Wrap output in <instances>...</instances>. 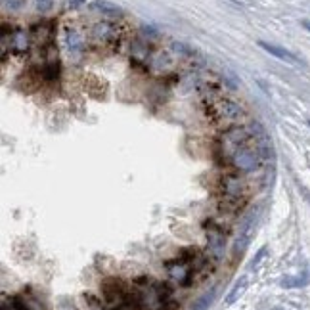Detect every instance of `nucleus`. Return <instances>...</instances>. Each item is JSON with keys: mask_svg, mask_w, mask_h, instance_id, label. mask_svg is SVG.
<instances>
[{"mask_svg": "<svg viewBox=\"0 0 310 310\" xmlns=\"http://www.w3.org/2000/svg\"><path fill=\"white\" fill-rule=\"evenodd\" d=\"M33 44V38H31V31H25L21 27H15L12 29V35H10V50L17 56H23L29 52Z\"/></svg>", "mask_w": 310, "mask_h": 310, "instance_id": "obj_10", "label": "nucleus"}, {"mask_svg": "<svg viewBox=\"0 0 310 310\" xmlns=\"http://www.w3.org/2000/svg\"><path fill=\"white\" fill-rule=\"evenodd\" d=\"M0 310H21L17 297H15V295H2Z\"/></svg>", "mask_w": 310, "mask_h": 310, "instance_id": "obj_17", "label": "nucleus"}, {"mask_svg": "<svg viewBox=\"0 0 310 310\" xmlns=\"http://www.w3.org/2000/svg\"><path fill=\"white\" fill-rule=\"evenodd\" d=\"M25 4V0H2V6L4 8H10V10H19Z\"/></svg>", "mask_w": 310, "mask_h": 310, "instance_id": "obj_21", "label": "nucleus"}, {"mask_svg": "<svg viewBox=\"0 0 310 310\" xmlns=\"http://www.w3.org/2000/svg\"><path fill=\"white\" fill-rule=\"evenodd\" d=\"M199 96H201V107L207 121H211L214 126L220 130L243 124L245 109L236 100L228 98L222 94V87L214 83H205L199 87Z\"/></svg>", "mask_w": 310, "mask_h": 310, "instance_id": "obj_1", "label": "nucleus"}, {"mask_svg": "<svg viewBox=\"0 0 310 310\" xmlns=\"http://www.w3.org/2000/svg\"><path fill=\"white\" fill-rule=\"evenodd\" d=\"M90 38L96 44H115L119 40V29L111 21H98L90 29Z\"/></svg>", "mask_w": 310, "mask_h": 310, "instance_id": "obj_8", "label": "nucleus"}, {"mask_svg": "<svg viewBox=\"0 0 310 310\" xmlns=\"http://www.w3.org/2000/svg\"><path fill=\"white\" fill-rule=\"evenodd\" d=\"M94 10L100 13H105V15H111V17L123 15V10H121L119 6L109 4V2H105V0H96V2H94Z\"/></svg>", "mask_w": 310, "mask_h": 310, "instance_id": "obj_15", "label": "nucleus"}, {"mask_svg": "<svg viewBox=\"0 0 310 310\" xmlns=\"http://www.w3.org/2000/svg\"><path fill=\"white\" fill-rule=\"evenodd\" d=\"M203 230H205V236H207V253L212 261L218 262L222 261L224 257V249H226V236H228V230L224 228L220 222H216L214 218H209L203 222Z\"/></svg>", "mask_w": 310, "mask_h": 310, "instance_id": "obj_4", "label": "nucleus"}, {"mask_svg": "<svg viewBox=\"0 0 310 310\" xmlns=\"http://www.w3.org/2000/svg\"><path fill=\"white\" fill-rule=\"evenodd\" d=\"M309 124H310V123H309Z\"/></svg>", "mask_w": 310, "mask_h": 310, "instance_id": "obj_25", "label": "nucleus"}, {"mask_svg": "<svg viewBox=\"0 0 310 310\" xmlns=\"http://www.w3.org/2000/svg\"><path fill=\"white\" fill-rule=\"evenodd\" d=\"M85 2H87V0H69V2H67V8H69V10H79Z\"/></svg>", "mask_w": 310, "mask_h": 310, "instance_id": "obj_22", "label": "nucleus"}, {"mask_svg": "<svg viewBox=\"0 0 310 310\" xmlns=\"http://www.w3.org/2000/svg\"><path fill=\"white\" fill-rule=\"evenodd\" d=\"M218 188H220V198L247 199L249 201L247 174L236 173V171H226L218 180Z\"/></svg>", "mask_w": 310, "mask_h": 310, "instance_id": "obj_6", "label": "nucleus"}, {"mask_svg": "<svg viewBox=\"0 0 310 310\" xmlns=\"http://www.w3.org/2000/svg\"><path fill=\"white\" fill-rule=\"evenodd\" d=\"M264 253H266V249L262 247L261 251H259V255H257V259H255V261H253V266H255V264H257V262L261 261V259H262V255H264Z\"/></svg>", "mask_w": 310, "mask_h": 310, "instance_id": "obj_23", "label": "nucleus"}, {"mask_svg": "<svg viewBox=\"0 0 310 310\" xmlns=\"http://www.w3.org/2000/svg\"><path fill=\"white\" fill-rule=\"evenodd\" d=\"M15 297L19 301L21 310H46L44 301L40 299V295L31 286L23 287L19 293H15Z\"/></svg>", "mask_w": 310, "mask_h": 310, "instance_id": "obj_11", "label": "nucleus"}, {"mask_svg": "<svg viewBox=\"0 0 310 310\" xmlns=\"http://www.w3.org/2000/svg\"><path fill=\"white\" fill-rule=\"evenodd\" d=\"M245 286H247V280H245V278H241V280L236 284V287L232 289V293L228 295V299H226V301H228V305H234V303H236V299L239 297L243 291H245Z\"/></svg>", "mask_w": 310, "mask_h": 310, "instance_id": "obj_18", "label": "nucleus"}, {"mask_svg": "<svg viewBox=\"0 0 310 310\" xmlns=\"http://www.w3.org/2000/svg\"><path fill=\"white\" fill-rule=\"evenodd\" d=\"M257 44H259L264 52H268L270 56L278 58V60H282V62L293 63V65H303V60H301V58H297L293 52L282 48V46H278V44H270V42H266V40H259Z\"/></svg>", "mask_w": 310, "mask_h": 310, "instance_id": "obj_12", "label": "nucleus"}, {"mask_svg": "<svg viewBox=\"0 0 310 310\" xmlns=\"http://www.w3.org/2000/svg\"><path fill=\"white\" fill-rule=\"evenodd\" d=\"M54 35H56V21L52 19H42L31 27V38L40 50L54 44Z\"/></svg>", "mask_w": 310, "mask_h": 310, "instance_id": "obj_7", "label": "nucleus"}, {"mask_svg": "<svg viewBox=\"0 0 310 310\" xmlns=\"http://www.w3.org/2000/svg\"><path fill=\"white\" fill-rule=\"evenodd\" d=\"M171 46H173L174 54H178V56H182V58H194V56H196V50L192 48V46H188V44H184V42H176V40H174Z\"/></svg>", "mask_w": 310, "mask_h": 310, "instance_id": "obj_16", "label": "nucleus"}, {"mask_svg": "<svg viewBox=\"0 0 310 310\" xmlns=\"http://www.w3.org/2000/svg\"><path fill=\"white\" fill-rule=\"evenodd\" d=\"M132 289L138 305L144 310H178V301L169 282H157L148 276L132 280Z\"/></svg>", "mask_w": 310, "mask_h": 310, "instance_id": "obj_2", "label": "nucleus"}, {"mask_svg": "<svg viewBox=\"0 0 310 310\" xmlns=\"http://www.w3.org/2000/svg\"><path fill=\"white\" fill-rule=\"evenodd\" d=\"M301 25H303V27H305V29H307V31L310 33V21H309V19H303V21H301Z\"/></svg>", "mask_w": 310, "mask_h": 310, "instance_id": "obj_24", "label": "nucleus"}, {"mask_svg": "<svg viewBox=\"0 0 310 310\" xmlns=\"http://www.w3.org/2000/svg\"><path fill=\"white\" fill-rule=\"evenodd\" d=\"M212 297H214V291H212L211 295H205V297H201L196 303V307H194V310H205L209 305H211V301H212Z\"/></svg>", "mask_w": 310, "mask_h": 310, "instance_id": "obj_20", "label": "nucleus"}, {"mask_svg": "<svg viewBox=\"0 0 310 310\" xmlns=\"http://www.w3.org/2000/svg\"><path fill=\"white\" fill-rule=\"evenodd\" d=\"M173 65H174V58L169 50H153L151 56H149L146 69L151 71V73L167 75L173 71Z\"/></svg>", "mask_w": 310, "mask_h": 310, "instance_id": "obj_9", "label": "nucleus"}, {"mask_svg": "<svg viewBox=\"0 0 310 310\" xmlns=\"http://www.w3.org/2000/svg\"><path fill=\"white\" fill-rule=\"evenodd\" d=\"M257 138V128L255 124H236L230 128H224L218 132V136L212 144V155L220 167H228L230 159L236 155L243 146L253 142Z\"/></svg>", "mask_w": 310, "mask_h": 310, "instance_id": "obj_3", "label": "nucleus"}, {"mask_svg": "<svg viewBox=\"0 0 310 310\" xmlns=\"http://www.w3.org/2000/svg\"><path fill=\"white\" fill-rule=\"evenodd\" d=\"M56 0H37V12L38 13H48L54 8Z\"/></svg>", "mask_w": 310, "mask_h": 310, "instance_id": "obj_19", "label": "nucleus"}, {"mask_svg": "<svg viewBox=\"0 0 310 310\" xmlns=\"http://www.w3.org/2000/svg\"><path fill=\"white\" fill-rule=\"evenodd\" d=\"M65 42H67L69 54H73V56H77V58L85 52V46H87V42H85L83 35H81L77 29H73V27H69V29L65 31Z\"/></svg>", "mask_w": 310, "mask_h": 310, "instance_id": "obj_13", "label": "nucleus"}, {"mask_svg": "<svg viewBox=\"0 0 310 310\" xmlns=\"http://www.w3.org/2000/svg\"><path fill=\"white\" fill-rule=\"evenodd\" d=\"M60 71H62V67H60V62L58 60H52V62H44L42 65V69H40V77L44 79V81H58V77H60Z\"/></svg>", "mask_w": 310, "mask_h": 310, "instance_id": "obj_14", "label": "nucleus"}, {"mask_svg": "<svg viewBox=\"0 0 310 310\" xmlns=\"http://www.w3.org/2000/svg\"><path fill=\"white\" fill-rule=\"evenodd\" d=\"M165 272L169 276V280L174 286L178 287H192L194 284H198V276L194 272L192 264L184 259V257H176V259H169L163 262Z\"/></svg>", "mask_w": 310, "mask_h": 310, "instance_id": "obj_5", "label": "nucleus"}]
</instances>
